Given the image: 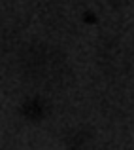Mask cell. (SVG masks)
Masks as SVG:
<instances>
[{
  "mask_svg": "<svg viewBox=\"0 0 134 150\" xmlns=\"http://www.w3.org/2000/svg\"><path fill=\"white\" fill-rule=\"evenodd\" d=\"M25 72L38 82H57L64 74V57L51 48H32L23 57Z\"/></svg>",
  "mask_w": 134,
  "mask_h": 150,
  "instance_id": "obj_1",
  "label": "cell"
}]
</instances>
